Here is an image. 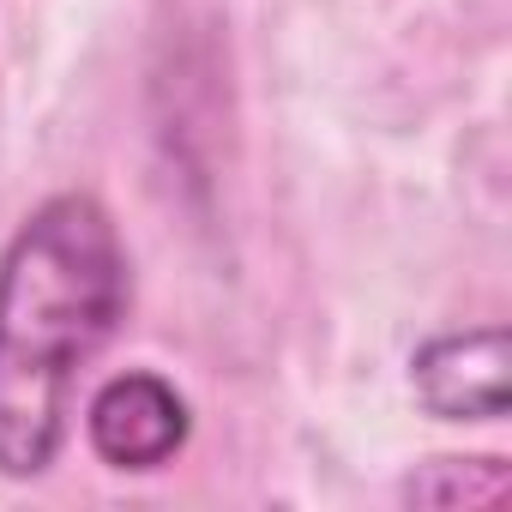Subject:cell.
<instances>
[{
	"label": "cell",
	"instance_id": "2",
	"mask_svg": "<svg viewBox=\"0 0 512 512\" xmlns=\"http://www.w3.org/2000/svg\"><path fill=\"white\" fill-rule=\"evenodd\" d=\"M91 446L115 470H157L187 446V398L163 374H115L91 398Z\"/></svg>",
	"mask_w": 512,
	"mask_h": 512
},
{
	"label": "cell",
	"instance_id": "4",
	"mask_svg": "<svg viewBox=\"0 0 512 512\" xmlns=\"http://www.w3.org/2000/svg\"><path fill=\"white\" fill-rule=\"evenodd\" d=\"M506 494V464L500 458H434L428 470H416L404 482V500L422 506H488Z\"/></svg>",
	"mask_w": 512,
	"mask_h": 512
},
{
	"label": "cell",
	"instance_id": "3",
	"mask_svg": "<svg viewBox=\"0 0 512 512\" xmlns=\"http://www.w3.org/2000/svg\"><path fill=\"white\" fill-rule=\"evenodd\" d=\"M416 398L446 422H500L506 416V332H446L416 350Z\"/></svg>",
	"mask_w": 512,
	"mask_h": 512
},
{
	"label": "cell",
	"instance_id": "1",
	"mask_svg": "<svg viewBox=\"0 0 512 512\" xmlns=\"http://www.w3.org/2000/svg\"><path fill=\"white\" fill-rule=\"evenodd\" d=\"M127 314V253L91 193H55L0 253V476H43L73 380Z\"/></svg>",
	"mask_w": 512,
	"mask_h": 512
}]
</instances>
